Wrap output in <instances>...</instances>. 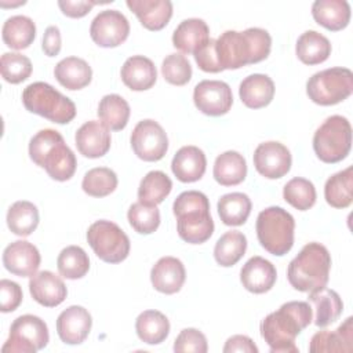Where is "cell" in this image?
I'll use <instances>...</instances> for the list:
<instances>
[{
    "mask_svg": "<svg viewBox=\"0 0 353 353\" xmlns=\"http://www.w3.org/2000/svg\"><path fill=\"white\" fill-rule=\"evenodd\" d=\"M216 55L222 69H239L268 58L272 37L268 30L248 28L244 32L226 30L216 40Z\"/></svg>",
    "mask_w": 353,
    "mask_h": 353,
    "instance_id": "obj_2",
    "label": "cell"
},
{
    "mask_svg": "<svg viewBox=\"0 0 353 353\" xmlns=\"http://www.w3.org/2000/svg\"><path fill=\"white\" fill-rule=\"evenodd\" d=\"M81 188L88 196L105 197L117 188V175L108 167L91 168L85 172Z\"/></svg>",
    "mask_w": 353,
    "mask_h": 353,
    "instance_id": "obj_43",
    "label": "cell"
},
{
    "mask_svg": "<svg viewBox=\"0 0 353 353\" xmlns=\"http://www.w3.org/2000/svg\"><path fill=\"white\" fill-rule=\"evenodd\" d=\"M256 237L272 255L283 256L294 245V216L281 207H268L258 214Z\"/></svg>",
    "mask_w": 353,
    "mask_h": 353,
    "instance_id": "obj_7",
    "label": "cell"
},
{
    "mask_svg": "<svg viewBox=\"0 0 353 353\" xmlns=\"http://www.w3.org/2000/svg\"><path fill=\"white\" fill-rule=\"evenodd\" d=\"M194 61L203 72L208 73H219L222 72V66L219 63L215 47V39H210L205 44H203L194 54Z\"/></svg>",
    "mask_w": 353,
    "mask_h": 353,
    "instance_id": "obj_48",
    "label": "cell"
},
{
    "mask_svg": "<svg viewBox=\"0 0 353 353\" xmlns=\"http://www.w3.org/2000/svg\"><path fill=\"white\" fill-rule=\"evenodd\" d=\"M179 237L190 244L205 243L214 233L210 201L199 190L182 192L172 204Z\"/></svg>",
    "mask_w": 353,
    "mask_h": 353,
    "instance_id": "obj_4",
    "label": "cell"
},
{
    "mask_svg": "<svg viewBox=\"0 0 353 353\" xmlns=\"http://www.w3.org/2000/svg\"><path fill=\"white\" fill-rule=\"evenodd\" d=\"M251 200L245 193L233 192L223 194L218 200V214L228 226H240L245 223L251 212Z\"/></svg>",
    "mask_w": 353,
    "mask_h": 353,
    "instance_id": "obj_36",
    "label": "cell"
},
{
    "mask_svg": "<svg viewBox=\"0 0 353 353\" xmlns=\"http://www.w3.org/2000/svg\"><path fill=\"white\" fill-rule=\"evenodd\" d=\"M172 181L163 171L148 172L138 188V199L143 204L157 205L160 204L171 192Z\"/></svg>",
    "mask_w": 353,
    "mask_h": 353,
    "instance_id": "obj_40",
    "label": "cell"
},
{
    "mask_svg": "<svg viewBox=\"0 0 353 353\" xmlns=\"http://www.w3.org/2000/svg\"><path fill=\"white\" fill-rule=\"evenodd\" d=\"M353 92V73L347 68L335 66L320 70L309 77L306 94L309 99L321 106L336 105Z\"/></svg>",
    "mask_w": 353,
    "mask_h": 353,
    "instance_id": "obj_9",
    "label": "cell"
},
{
    "mask_svg": "<svg viewBox=\"0 0 353 353\" xmlns=\"http://www.w3.org/2000/svg\"><path fill=\"white\" fill-rule=\"evenodd\" d=\"M127 7L149 30H161L172 17L170 0H127Z\"/></svg>",
    "mask_w": 353,
    "mask_h": 353,
    "instance_id": "obj_24",
    "label": "cell"
},
{
    "mask_svg": "<svg viewBox=\"0 0 353 353\" xmlns=\"http://www.w3.org/2000/svg\"><path fill=\"white\" fill-rule=\"evenodd\" d=\"M175 352L205 353L208 350L205 335L196 328H185L179 332L174 342Z\"/></svg>",
    "mask_w": 353,
    "mask_h": 353,
    "instance_id": "obj_47",
    "label": "cell"
},
{
    "mask_svg": "<svg viewBox=\"0 0 353 353\" xmlns=\"http://www.w3.org/2000/svg\"><path fill=\"white\" fill-rule=\"evenodd\" d=\"M212 175L222 186L239 185L247 176L245 159L236 150L223 152L215 159Z\"/></svg>",
    "mask_w": 353,
    "mask_h": 353,
    "instance_id": "obj_30",
    "label": "cell"
},
{
    "mask_svg": "<svg viewBox=\"0 0 353 353\" xmlns=\"http://www.w3.org/2000/svg\"><path fill=\"white\" fill-rule=\"evenodd\" d=\"M130 33V22L117 10H103L91 22L90 34L95 44L105 48L124 43Z\"/></svg>",
    "mask_w": 353,
    "mask_h": 353,
    "instance_id": "obj_13",
    "label": "cell"
},
{
    "mask_svg": "<svg viewBox=\"0 0 353 353\" xmlns=\"http://www.w3.org/2000/svg\"><path fill=\"white\" fill-rule=\"evenodd\" d=\"M313 310L307 302L290 301L269 313L259 325L261 336L272 353H298L295 338L312 323Z\"/></svg>",
    "mask_w": 353,
    "mask_h": 353,
    "instance_id": "obj_1",
    "label": "cell"
},
{
    "mask_svg": "<svg viewBox=\"0 0 353 353\" xmlns=\"http://www.w3.org/2000/svg\"><path fill=\"white\" fill-rule=\"evenodd\" d=\"M245 250L247 237L239 230H229L218 239L214 247V258L218 265L229 268L243 258Z\"/></svg>",
    "mask_w": 353,
    "mask_h": 353,
    "instance_id": "obj_39",
    "label": "cell"
},
{
    "mask_svg": "<svg viewBox=\"0 0 353 353\" xmlns=\"http://www.w3.org/2000/svg\"><path fill=\"white\" fill-rule=\"evenodd\" d=\"M22 103L30 113L57 124H68L76 116L74 102L44 81L29 84L22 92Z\"/></svg>",
    "mask_w": 353,
    "mask_h": 353,
    "instance_id": "obj_6",
    "label": "cell"
},
{
    "mask_svg": "<svg viewBox=\"0 0 353 353\" xmlns=\"http://www.w3.org/2000/svg\"><path fill=\"white\" fill-rule=\"evenodd\" d=\"M29 156L55 181L63 182L73 176L77 160L63 137L51 128L40 130L29 142Z\"/></svg>",
    "mask_w": 353,
    "mask_h": 353,
    "instance_id": "obj_3",
    "label": "cell"
},
{
    "mask_svg": "<svg viewBox=\"0 0 353 353\" xmlns=\"http://www.w3.org/2000/svg\"><path fill=\"white\" fill-rule=\"evenodd\" d=\"M98 117L109 130L120 131L128 123L130 105L123 97L117 94H108L99 101Z\"/></svg>",
    "mask_w": 353,
    "mask_h": 353,
    "instance_id": "obj_37",
    "label": "cell"
},
{
    "mask_svg": "<svg viewBox=\"0 0 353 353\" xmlns=\"http://www.w3.org/2000/svg\"><path fill=\"white\" fill-rule=\"evenodd\" d=\"M233 352L258 353V347L250 336H247V335H233L226 341V343L223 346V353H233Z\"/></svg>",
    "mask_w": 353,
    "mask_h": 353,
    "instance_id": "obj_51",
    "label": "cell"
},
{
    "mask_svg": "<svg viewBox=\"0 0 353 353\" xmlns=\"http://www.w3.org/2000/svg\"><path fill=\"white\" fill-rule=\"evenodd\" d=\"M239 95L241 102L250 109L265 108L274 97V83L266 74H250L240 83Z\"/></svg>",
    "mask_w": 353,
    "mask_h": 353,
    "instance_id": "obj_26",
    "label": "cell"
},
{
    "mask_svg": "<svg viewBox=\"0 0 353 353\" xmlns=\"http://www.w3.org/2000/svg\"><path fill=\"white\" fill-rule=\"evenodd\" d=\"M135 331L138 338L148 345H159L170 334V321L159 310H145L135 321Z\"/></svg>",
    "mask_w": 353,
    "mask_h": 353,
    "instance_id": "obj_33",
    "label": "cell"
},
{
    "mask_svg": "<svg viewBox=\"0 0 353 353\" xmlns=\"http://www.w3.org/2000/svg\"><path fill=\"white\" fill-rule=\"evenodd\" d=\"M0 72L7 83L19 84L30 76L32 62L22 54L4 52L0 59Z\"/></svg>",
    "mask_w": 353,
    "mask_h": 353,
    "instance_id": "obj_45",
    "label": "cell"
},
{
    "mask_svg": "<svg viewBox=\"0 0 353 353\" xmlns=\"http://www.w3.org/2000/svg\"><path fill=\"white\" fill-rule=\"evenodd\" d=\"M131 228L139 234H150L157 230L160 225V211L156 205L137 201L131 204L127 212Z\"/></svg>",
    "mask_w": 353,
    "mask_h": 353,
    "instance_id": "obj_44",
    "label": "cell"
},
{
    "mask_svg": "<svg viewBox=\"0 0 353 353\" xmlns=\"http://www.w3.org/2000/svg\"><path fill=\"white\" fill-rule=\"evenodd\" d=\"M131 148L141 160L159 161L168 150V138L157 121L141 120L132 130Z\"/></svg>",
    "mask_w": 353,
    "mask_h": 353,
    "instance_id": "obj_12",
    "label": "cell"
},
{
    "mask_svg": "<svg viewBox=\"0 0 353 353\" xmlns=\"http://www.w3.org/2000/svg\"><path fill=\"white\" fill-rule=\"evenodd\" d=\"M161 74L174 85H185L192 79V66L182 54H170L161 63Z\"/></svg>",
    "mask_w": 353,
    "mask_h": 353,
    "instance_id": "obj_46",
    "label": "cell"
},
{
    "mask_svg": "<svg viewBox=\"0 0 353 353\" xmlns=\"http://www.w3.org/2000/svg\"><path fill=\"white\" fill-rule=\"evenodd\" d=\"M54 76L62 87L74 91L81 90L91 83L92 69L81 58L66 57L55 65Z\"/></svg>",
    "mask_w": 353,
    "mask_h": 353,
    "instance_id": "obj_29",
    "label": "cell"
},
{
    "mask_svg": "<svg viewBox=\"0 0 353 353\" xmlns=\"http://www.w3.org/2000/svg\"><path fill=\"white\" fill-rule=\"evenodd\" d=\"M295 52L305 65H317L327 61L331 55V43L321 33L306 30L298 37Z\"/></svg>",
    "mask_w": 353,
    "mask_h": 353,
    "instance_id": "obj_32",
    "label": "cell"
},
{
    "mask_svg": "<svg viewBox=\"0 0 353 353\" xmlns=\"http://www.w3.org/2000/svg\"><path fill=\"white\" fill-rule=\"evenodd\" d=\"M87 241L95 255L108 263L123 262L130 254V239L114 222L101 219L87 230Z\"/></svg>",
    "mask_w": 353,
    "mask_h": 353,
    "instance_id": "obj_10",
    "label": "cell"
},
{
    "mask_svg": "<svg viewBox=\"0 0 353 353\" xmlns=\"http://www.w3.org/2000/svg\"><path fill=\"white\" fill-rule=\"evenodd\" d=\"M186 279L183 263L175 256L160 258L150 270V281L156 291L161 294L178 292Z\"/></svg>",
    "mask_w": 353,
    "mask_h": 353,
    "instance_id": "obj_21",
    "label": "cell"
},
{
    "mask_svg": "<svg viewBox=\"0 0 353 353\" xmlns=\"http://www.w3.org/2000/svg\"><path fill=\"white\" fill-rule=\"evenodd\" d=\"M29 292L37 303L46 307H55L61 305L68 295V290L62 279L50 270H41L30 277Z\"/></svg>",
    "mask_w": 353,
    "mask_h": 353,
    "instance_id": "obj_19",
    "label": "cell"
},
{
    "mask_svg": "<svg viewBox=\"0 0 353 353\" xmlns=\"http://www.w3.org/2000/svg\"><path fill=\"white\" fill-rule=\"evenodd\" d=\"M314 21L328 30H342L350 21V6L346 0H316L312 6Z\"/></svg>",
    "mask_w": 353,
    "mask_h": 353,
    "instance_id": "obj_28",
    "label": "cell"
},
{
    "mask_svg": "<svg viewBox=\"0 0 353 353\" xmlns=\"http://www.w3.org/2000/svg\"><path fill=\"white\" fill-rule=\"evenodd\" d=\"M210 40L208 25L199 18L182 21L172 33V44L183 54H194Z\"/></svg>",
    "mask_w": 353,
    "mask_h": 353,
    "instance_id": "obj_27",
    "label": "cell"
},
{
    "mask_svg": "<svg viewBox=\"0 0 353 353\" xmlns=\"http://www.w3.org/2000/svg\"><path fill=\"white\" fill-rule=\"evenodd\" d=\"M95 4H101L99 1H72V0H59L58 6L61 11L69 18H81L87 15Z\"/></svg>",
    "mask_w": 353,
    "mask_h": 353,
    "instance_id": "obj_50",
    "label": "cell"
},
{
    "mask_svg": "<svg viewBox=\"0 0 353 353\" xmlns=\"http://www.w3.org/2000/svg\"><path fill=\"white\" fill-rule=\"evenodd\" d=\"M309 301L314 305V324L317 327H327L336 321L342 314L343 302L338 292L331 288L323 287L317 291L309 292Z\"/></svg>",
    "mask_w": 353,
    "mask_h": 353,
    "instance_id": "obj_31",
    "label": "cell"
},
{
    "mask_svg": "<svg viewBox=\"0 0 353 353\" xmlns=\"http://www.w3.org/2000/svg\"><path fill=\"white\" fill-rule=\"evenodd\" d=\"M77 150L88 159H98L108 153L110 149L109 128L97 120L85 121L74 135Z\"/></svg>",
    "mask_w": 353,
    "mask_h": 353,
    "instance_id": "obj_18",
    "label": "cell"
},
{
    "mask_svg": "<svg viewBox=\"0 0 353 353\" xmlns=\"http://www.w3.org/2000/svg\"><path fill=\"white\" fill-rule=\"evenodd\" d=\"M277 279V270L274 265L262 258H250L240 270V281L243 287L252 294H263L272 290Z\"/></svg>",
    "mask_w": 353,
    "mask_h": 353,
    "instance_id": "obj_20",
    "label": "cell"
},
{
    "mask_svg": "<svg viewBox=\"0 0 353 353\" xmlns=\"http://www.w3.org/2000/svg\"><path fill=\"white\" fill-rule=\"evenodd\" d=\"M1 36L7 47L23 50L33 43L36 37V25L29 17L14 15L4 22Z\"/></svg>",
    "mask_w": 353,
    "mask_h": 353,
    "instance_id": "obj_34",
    "label": "cell"
},
{
    "mask_svg": "<svg viewBox=\"0 0 353 353\" xmlns=\"http://www.w3.org/2000/svg\"><path fill=\"white\" fill-rule=\"evenodd\" d=\"M291 153L287 146L276 141L262 142L254 152L255 170L268 179L284 176L291 168Z\"/></svg>",
    "mask_w": 353,
    "mask_h": 353,
    "instance_id": "obj_15",
    "label": "cell"
},
{
    "mask_svg": "<svg viewBox=\"0 0 353 353\" xmlns=\"http://www.w3.org/2000/svg\"><path fill=\"white\" fill-rule=\"evenodd\" d=\"M120 76L123 83L132 91H145L154 85L157 70L152 59L143 55H132L123 63Z\"/></svg>",
    "mask_w": 353,
    "mask_h": 353,
    "instance_id": "obj_23",
    "label": "cell"
},
{
    "mask_svg": "<svg viewBox=\"0 0 353 353\" xmlns=\"http://www.w3.org/2000/svg\"><path fill=\"white\" fill-rule=\"evenodd\" d=\"M325 201L334 208H346L353 201V167L330 176L324 186Z\"/></svg>",
    "mask_w": 353,
    "mask_h": 353,
    "instance_id": "obj_35",
    "label": "cell"
},
{
    "mask_svg": "<svg viewBox=\"0 0 353 353\" xmlns=\"http://www.w3.org/2000/svg\"><path fill=\"white\" fill-rule=\"evenodd\" d=\"M352 148V127L346 117L334 114L324 120L313 135V150L323 163L343 160Z\"/></svg>",
    "mask_w": 353,
    "mask_h": 353,
    "instance_id": "obj_8",
    "label": "cell"
},
{
    "mask_svg": "<svg viewBox=\"0 0 353 353\" xmlns=\"http://www.w3.org/2000/svg\"><path fill=\"white\" fill-rule=\"evenodd\" d=\"M61 46H62V40H61V32H59L58 26H55V25L48 26L43 34L41 47H43L44 54L48 57H55L59 54Z\"/></svg>",
    "mask_w": 353,
    "mask_h": 353,
    "instance_id": "obj_52",
    "label": "cell"
},
{
    "mask_svg": "<svg viewBox=\"0 0 353 353\" xmlns=\"http://www.w3.org/2000/svg\"><path fill=\"white\" fill-rule=\"evenodd\" d=\"M50 341L44 320L33 314L17 317L10 328V336L1 347L3 353H34L44 349Z\"/></svg>",
    "mask_w": 353,
    "mask_h": 353,
    "instance_id": "obj_11",
    "label": "cell"
},
{
    "mask_svg": "<svg viewBox=\"0 0 353 353\" xmlns=\"http://www.w3.org/2000/svg\"><path fill=\"white\" fill-rule=\"evenodd\" d=\"M57 268L59 274L65 279H81L90 270V258L81 247L68 245L59 252Z\"/></svg>",
    "mask_w": 353,
    "mask_h": 353,
    "instance_id": "obj_41",
    "label": "cell"
},
{
    "mask_svg": "<svg viewBox=\"0 0 353 353\" xmlns=\"http://www.w3.org/2000/svg\"><path fill=\"white\" fill-rule=\"evenodd\" d=\"M207 167L204 152L193 145L182 146L171 161V170L178 181L189 183L199 181Z\"/></svg>",
    "mask_w": 353,
    "mask_h": 353,
    "instance_id": "obj_22",
    "label": "cell"
},
{
    "mask_svg": "<svg viewBox=\"0 0 353 353\" xmlns=\"http://www.w3.org/2000/svg\"><path fill=\"white\" fill-rule=\"evenodd\" d=\"M40 252L36 245L25 240L8 244L3 252L4 268L19 277H32L40 266Z\"/></svg>",
    "mask_w": 353,
    "mask_h": 353,
    "instance_id": "obj_16",
    "label": "cell"
},
{
    "mask_svg": "<svg viewBox=\"0 0 353 353\" xmlns=\"http://www.w3.org/2000/svg\"><path fill=\"white\" fill-rule=\"evenodd\" d=\"M193 102L207 116L226 114L233 103L232 88L221 80H203L194 87Z\"/></svg>",
    "mask_w": 353,
    "mask_h": 353,
    "instance_id": "obj_14",
    "label": "cell"
},
{
    "mask_svg": "<svg viewBox=\"0 0 353 353\" xmlns=\"http://www.w3.org/2000/svg\"><path fill=\"white\" fill-rule=\"evenodd\" d=\"M283 197L294 208L306 211L316 203V188L309 179L296 176L284 185Z\"/></svg>",
    "mask_w": 353,
    "mask_h": 353,
    "instance_id": "obj_42",
    "label": "cell"
},
{
    "mask_svg": "<svg viewBox=\"0 0 353 353\" xmlns=\"http://www.w3.org/2000/svg\"><path fill=\"white\" fill-rule=\"evenodd\" d=\"M331 269L328 250L316 241L302 247L299 254L290 262L287 279L291 287L301 292H313L327 285Z\"/></svg>",
    "mask_w": 353,
    "mask_h": 353,
    "instance_id": "obj_5",
    "label": "cell"
},
{
    "mask_svg": "<svg viewBox=\"0 0 353 353\" xmlns=\"http://www.w3.org/2000/svg\"><path fill=\"white\" fill-rule=\"evenodd\" d=\"M92 319L87 309L79 305L66 307L57 319V332L66 345H79L91 331Z\"/></svg>",
    "mask_w": 353,
    "mask_h": 353,
    "instance_id": "obj_17",
    "label": "cell"
},
{
    "mask_svg": "<svg viewBox=\"0 0 353 353\" xmlns=\"http://www.w3.org/2000/svg\"><path fill=\"white\" fill-rule=\"evenodd\" d=\"M8 229L17 234L26 237L36 230L39 225V210L37 207L26 200L15 201L7 212Z\"/></svg>",
    "mask_w": 353,
    "mask_h": 353,
    "instance_id": "obj_38",
    "label": "cell"
},
{
    "mask_svg": "<svg viewBox=\"0 0 353 353\" xmlns=\"http://www.w3.org/2000/svg\"><path fill=\"white\" fill-rule=\"evenodd\" d=\"M0 298H1V312H14L22 302V290L18 283L3 279L0 281Z\"/></svg>",
    "mask_w": 353,
    "mask_h": 353,
    "instance_id": "obj_49",
    "label": "cell"
},
{
    "mask_svg": "<svg viewBox=\"0 0 353 353\" xmlns=\"http://www.w3.org/2000/svg\"><path fill=\"white\" fill-rule=\"evenodd\" d=\"M353 349V319L347 317L335 331H319L309 343V352H352Z\"/></svg>",
    "mask_w": 353,
    "mask_h": 353,
    "instance_id": "obj_25",
    "label": "cell"
}]
</instances>
